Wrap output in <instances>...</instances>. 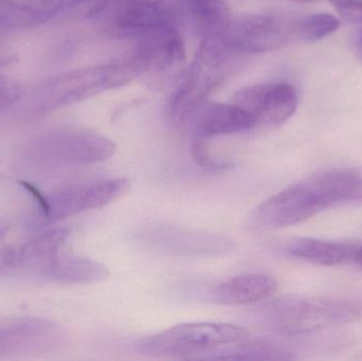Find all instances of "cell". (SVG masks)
Listing matches in <instances>:
<instances>
[{"instance_id": "1", "label": "cell", "mask_w": 362, "mask_h": 361, "mask_svg": "<svg viewBox=\"0 0 362 361\" xmlns=\"http://www.w3.org/2000/svg\"><path fill=\"white\" fill-rule=\"evenodd\" d=\"M362 318V305L325 297H279L261 309L263 324L276 334L296 336L352 324Z\"/></svg>"}, {"instance_id": "2", "label": "cell", "mask_w": 362, "mask_h": 361, "mask_svg": "<svg viewBox=\"0 0 362 361\" xmlns=\"http://www.w3.org/2000/svg\"><path fill=\"white\" fill-rule=\"evenodd\" d=\"M148 70L146 61L134 53L121 61L62 74L40 87L36 93V112H50L124 86Z\"/></svg>"}, {"instance_id": "3", "label": "cell", "mask_w": 362, "mask_h": 361, "mask_svg": "<svg viewBox=\"0 0 362 361\" xmlns=\"http://www.w3.org/2000/svg\"><path fill=\"white\" fill-rule=\"evenodd\" d=\"M249 338L246 329L234 324L189 322L140 339L135 350L148 357L204 360Z\"/></svg>"}, {"instance_id": "4", "label": "cell", "mask_w": 362, "mask_h": 361, "mask_svg": "<svg viewBox=\"0 0 362 361\" xmlns=\"http://www.w3.org/2000/svg\"><path fill=\"white\" fill-rule=\"evenodd\" d=\"M115 153L116 144L106 136L80 127H59L32 138L23 156L33 167L53 170L104 162Z\"/></svg>"}, {"instance_id": "5", "label": "cell", "mask_w": 362, "mask_h": 361, "mask_svg": "<svg viewBox=\"0 0 362 361\" xmlns=\"http://www.w3.org/2000/svg\"><path fill=\"white\" fill-rule=\"evenodd\" d=\"M229 52L218 40H206L202 45L195 59L192 63L185 80L172 100V116L183 122L196 112L209 93L217 85L227 71Z\"/></svg>"}, {"instance_id": "6", "label": "cell", "mask_w": 362, "mask_h": 361, "mask_svg": "<svg viewBox=\"0 0 362 361\" xmlns=\"http://www.w3.org/2000/svg\"><path fill=\"white\" fill-rule=\"evenodd\" d=\"M110 29L137 44L148 42L177 29L171 8L159 0H110Z\"/></svg>"}, {"instance_id": "7", "label": "cell", "mask_w": 362, "mask_h": 361, "mask_svg": "<svg viewBox=\"0 0 362 361\" xmlns=\"http://www.w3.org/2000/svg\"><path fill=\"white\" fill-rule=\"evenodd\" d=\"M65 336L59 324L45 318L0 320V357L50 353L65 343Z\"/></svg>"}, {"instance_id": "8", "label": "cell", "mask_w": 362, "mask_h": 361, "mask_svg": "<svg viewBox=\"0 0 362 361\" xmlns=\"http://www.w3.org/2000/svg\"><path fill=\"white\" fill-rule=\"evenodd\" d=\"M322 203L308 179L284 189L259 206L252 222L259 228L282 229L296 226L323 211Z\"/></svg>"}, {"instance_id": "9", "label": "cell", "mask_w": 362, "mask_h": 361, "mask_svg": "<svg viewBox=\"0 0 362 361\" xmlns=\"http://www.w3.org/2000/svg\"><path fill=\"white\" fill-rule=\"evenodd\" d=\"M288 36L289 25L282 19L252 14L232 18L215 40L233 53H262L280 48Z\"/></svg>"}, {"instance_id": "10", "label": "cell", "mask_w": 362, "mask_h": 361, "mask_svg": "<svg viewBox=\"0 0 362 361\" xmlns=\"http://www.w3.org/2000/svg\"><path fill=\"white\" fill-rule=\"evenodd\" d=\"M233 103L253 117L255 127L276 129L293 116L299 99L291 85L270 83L242 89L234 95Z\"/></svg>"}, {"instance_id": "11", "label": "cell", "mask_w": 362, "mask_h": 361, "mask_svg": "<svg viewBox=\"0 0 362 361\" xmlns=\"http://www.w3.org/2000/svg\"><path fill=\"white\" fill-rule=\"evenodd\" d=\"M69 230L63 227L49 229L18 247L8 250L0 261V271L6 275L40 279L49 261L64 249Z\"/></svg>"}, {"instance_id": "12", "label": "cell", "mask_w": 362, "mask_h": 361, "mask_svg": "<svg viewBox=\"0 0 362 361\" xmlns=\"http://www.w3.org/2000/svg\"><path fill=\"white\" fill-rule=\"evenodd\" d=\"M193 114L194 136L197 140L208 141L255 129L253 117L235 103H204Z\"/></svg>"}, {"instance_id": "13", "label": "cell", "mask_w": 362, "mask_h": 361, "mask_svg": "<svg viewBox=\"0 0 362 361\" xmlns=\"http://www.w3.org/2000/svg\"><path fill=\"white\" fill-rule=\"evenodd\" d=\"M110 277L101 263L62 249L42 271L40 279L59 284H95Z\"/></svg>"}, {"instance_id": "14", "label": "cell", "mask_w": 362, "mask_h": 361, "mask_svg": "<svg viewBox=\"0 0 362 361\" xmlns=\"http://www.w3.org/2000/svg\"><path fill=\"white\" fill-rule=\"evenodd\" d=\"M357 249L358 246L354 244L313 237H295L283 247L287 256L320 266H337L354 260Z\"/></svg>"}, {"instance_id": "15", "label": "cell", "mask_w": 362, "mask_h": 361, "mask_svg": "<svg viewBox=\"0 0 362 361\" xmlns=\"http://www.w3.org/2000/svg\"><path fill=\"white\" fill-rule=\"evenodd\" d=\"M65 0H2L0 27L27 30L59 16Z\"/></svg>"}, {"instance_id": "16", "label": "cell", "mask_w": 362, "mask_h": 361, "mask_svg": "<svg viewBox=\"0 0 362 361\" xmlns=\"http://www.w3.org/2000/svg\"><path fill=\"white\" fill-rule=\"evenodd\" d=\"M276 286L270 276L250 273L221 282L213 290L212 296L221 304L248 305L265 300L276 292Z\"/></svg>"}, {"instance_id": "17", "label": "cell", "mask_w": 362, "mask_h": 361, "mask_svg": "<svg viewBox=\"0 0 362 361\" xmlns=\"http://www.w3.org/2000/svg\"><path fill=\"white\" fill-rule=\"evenodd\" d=\"M293 360V352L280 343L268 341H248L233 348L217 352L206 360Z\"/></svg>"}, {"instance_id": "18", "label": "cell", "mask_w": 362, "mask_h": 361, "mask_svg": "<svg viewBox=\"0 0 362 361\" xmlns=\"http://www.w3.org/2000/svg\"><path fill=\"white\" fill-rule=\"evenodd\" d=\"M206 40H217L232 19L223 0H185Z\"/></svg>"}, {"instance_id": "19", "label": "cell", "mask_w": 362, "mask_h": 361, "mask_svg": "<svg viewBox=\"0 0 362 361\" xmlns=\"http://www.w3.org/2000/svg\"><path fill=\"white\" fill-rule=\"evenodd\" d=\"M340 21L329 13H316L304 18L297 25V33L305 42H315L323 40L338 30Z\"/></svg>"}, {"instance_id": "20", "label": "cell", "mask_w": 362, "mask_h": 361, "mask_svg": "<svg viewBox=\"0 0 362 361\" xmlns=\"http://www.w3.org/2000/svg\"><path fill=\"white\" fill-rule=\"evenodd\" d=\"M110 0H65L59 16L70 20H83L101 14L110 6Z\"/></svg>"}, {"instance_id": "21", "label": "cell", "mask_w": 362, "mask_h": 361, "mask_svg": "<svg viewBox=\"0 0 362 361\" xmlns=\"http://www.w3.org/2000/svg\"><path fill=\"white\" fill-rule=\"evenodd\" d=\"M21 97V87L8 76L0 74V114L12 107Z\"/></svg>"}, {"instance_id": "22", "label": "cell", "mask_w": 362, "mask_h": 361, "mask_svg": "<svg viewBox=\"0 0 362 361\" xmlns=\"http://www.w3.org/2000/svg\"><path fill=\"white\" fill-rule=\"evenodd\" d=\"M192 156H193L196 165H199L200 167H204V169L218 171V170H223L226 167L225 163L219 162V161L213 158L204 140L195 139L193 148H192Z\"/></svg>"}, {"instance_id": "23", "label": "cell", "mask_w": 362, "mask_h": 361, "mask_svg": "<svg viewBox=\"0 0 362 361\" xmlns=\"http://www.w3.org/2000/svg\"><path fill=\"white\" fill-rule=\"evenodd\" d=\"M329 2L349 23H362V0H329Z\"/></svg>"}, {"instance_id": "24", "label": "cell", "mask_w": 362, "mask_h": 361, "mask_svg": "<svg viewBox=\"0 0 362 361\" xmlns=\"http://www.w3.org/2000/svg\"><path fill=\"white\" fill-rule=\"evenodd\" d=\"M354 51L359 61H362V29L358 32L354 42Z\"/></svg>"}, {"instance_id": "25", "label": "cell", "mask_w": 362, "mask_h": 361, "mask_svg": "<svg viewBox=\"0 0 362 361\" xmlns=\"http://www.w3.org/2000/svg\"><path fill=\"white\" fill-rule=\"evenodd\" d=\"M354 261L357 263V264H359L361 266H362V247H358V249H357L356 254H355Z\"/></svg>"}, {"instance_id": "26", "label": "cell", "mask_w": 362, "mask_h": 361, "mask_svg": "<svg viewBox=\"0 0 362 361\" xmlns=\"http://www.w3.org/2000/svg\"><path fill=\"white\" fill-rule=\"evenodd\" d=\"M8 225L4 224V223L0 222V241H1L2 237L6 235V233L8 232Z\"/></svg>"}, {"instance_id": "27", "label": "cell", "mask_w": 362, "mask_h": 361, "mask_svg": "<svg viewBox=\"0 0 362 361\" xmlns=\"http://www.w3.org/2000/svg\"><path fill=\"white\" fill-rule=\"evenodd\" d=\"M361 171V188H359L358 197H357V203H362V169H359Z\"/></svg>"}, {"instance_id": "28", "label": "cell", "mask_w": 362, "mask_h": 361, "mask_svg": "<svg viewBox=\"0 0 362 361\" xmlns=\"http://www.w3.org/2000/svg\"><path fill=\"white\" fill-rule=\"evenodd\" d=\"M298 4H312V2L321 1V0H293Z\"/></svg>"}, {"instance_id": "29", "label": "cell", "mask_w": 362, "mask_h": 361, "mask_svg": "<svg viewBox=\"0 0 362 361\" xmlns=\"http://www.w3.org/2000/svg\"><path fill=\"white\" fill-rule=\"evenodd\" d=\"M2 0H0V4H1Z\"/></svg>"}]
</instances>
